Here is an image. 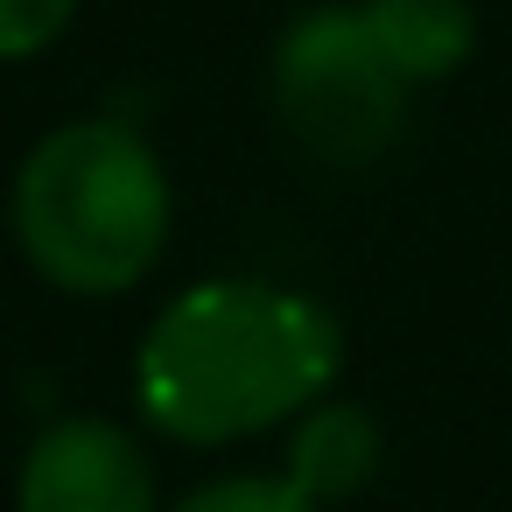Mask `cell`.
<instances>
[{
	"label": "cell",
	"mask_w": 512,
	"mask_h": 512,
	"mask_svg": "<svg viewBox=\"0 0 512 512\" xmlns=\"http://www.w3.org/2000/svg\"><path fill=\"white\" fill-rule=\"evenodd\" d=\"M8 232L50 295H134L176 239V183L155 134L127 113H78L43 127L8 183Z\"/></svg>",
	"instance_id": "7a4b0ae2"
},
{
	"label": "cell",
	"mask_w": 512,
	"mask_h": 512,
	"mask_svg": "<svg viewBox=\"0 0 512 512\" xmlns=\"http://www.w3.org/2000/svg\"><path fill=\"white\" fill-rule=\"evenodd\" d=\"M295 491H309L323 512L330 505H351L358 491L379 484L386 470V428L365 400L351 393H323L316 407H302L288 428H281V463H274Z\"/></svg>",
	"instance_id": "5b68a950"
},
{
	"label": "cell",
	"mask_w": 512,
	"mask_h": 512,
	"mask_svg": "<svg viewBox=\"0 0 512 512\" xmlns=\"http://www.w3.org/2000/svg\"><path fill=\"white\" fill-rule=\"evenodd\" d=\"M267 106L323 169L379 162L414 113V85L386 64L358 0H309L267 43Z\"/></svg>",
	"instance_id": "3957f363"
},
{
	"label": "cell",
	"mask_w": 512,
	"mask_h": 512,
	"mask_svg": "<svg viewBox=\"0 0 512 512\" xmlns=\"http://www.w3.org/2000/svg\"><path fill=\"white\" fill-rule=\"evenodd\" d=\"M386 64L428 92V85H449L470 71L477 43H484V22H477V0H358Z\"/></svg>",
	"instance_id": "8992f818"
},
{
	"label": "cell",
	"mask_w": 512,
	"mask_h": 512,
	"mask_svg": "<svg viewBox=\"0 0 512 512\" xmlns=\"http://www.w3.org/2000/svg\"><path fill=\"white\" fill-rule=\"evenodd\" d=\"M162 512H323V505L267 463V470H218V477L190 484L183 498H169Z\"/></svg>",
	"instance_id": "52a82bcc"
},
{
	"label": "cell",
	"mask_w": 512,
	"mask_h": 512,
	"mask_svg": "<svg viewBox=\"0 0 512 512\" xmlns=\"http://www.w3.org/2000/svg\"><path fill=\"white\" fill-rule=\"evenodd\" d=\"M134 414L155 442L232 449L281 435L344 379V323L274 274H204L176 288L134 344Z\"/></svg>",
	"instance_id": "6da1fadb"
},
{
	"label": "cell",
	"mask_w": 512,
	"mask_h": 512,
	"mask_svg": "<svg viewBox=\"0 0 512 512\" xmlns=\"http://www.w3.org/2000/svg\"><path fill=\"white\" fill-rule=\"evenodd\" d=\"M85 0H0V64H36L50 57Z\"/></svg>",
	"instance_id": "ba28073f"
},
{
	"label": "cell",
	"mask_w": 512,
	"mask_h": 512,
	"mask_svg": "<svg viewBox=\"0 0 512 512\" xmlns=\"http://www.w3.org/2000/svg\"><path fill=\"white\" fill-rule=\"evenodd\" d=\"M15 512H162L148 428L113 414H57L15 463Z\"/></svg>",
	"instance_id": "277c9868"
}]
</instances>
